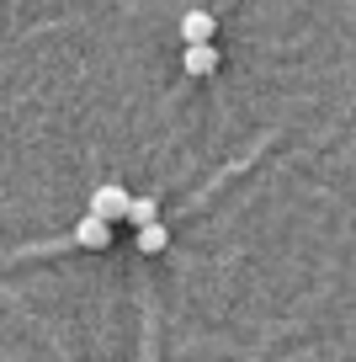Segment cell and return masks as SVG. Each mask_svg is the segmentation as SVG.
<instances>
[{
	"label": "cell",
	"instance_id": "cell-1",
	"mask_svg": "<svg viewBox=\"0 0 356 362\" xmlns=\"http://www.w3.org/2000/svg\"><path fill=\"white\" fill-rule=\"evenodd\" d=\"M90 214L107 218V224H128V214H134V197H128L123 181H107V187H96L90 192Z\"/></svg>",
	"mask_w": 356,
	"mask_h": 362
},
{
	"label": "cell",
	"instance_id": "cell-2",
	"mask_svg": "<svg viewBox=\"0 0 356 362\" xmlns=\"http://www.w3.org/2000/svg\"><path fill=\"white\" fill-rule=\"evenodd\" d=\"M213 33H218V16H213V11H186V16H181V43H186V48L213 43Z\"/></svg>",
	"mask_w": 356,
	"mask_h": 362
},
{
	"label": "cell",
	"instance_id": "cell-3",
	"mask_svg": "<svg viewBox=\"0 0 356 362\" xmlns=\"http://www.w3.org/2000/svg\"><path fill=\"white\" fill-rule=\"evenodd\" d=\"M75 245H85V250H107L112 245V224L107 218H96V214H85L75 224Z\"/></svg>",
	"mask_w": 356,
	"mask_h": 362
},
{
	"label": "cell",
	"instance_id": "cell-4",
	"mask_svg": "<svg viewBox=\"0 0 356 362\" xmlns=\"http://www.w3.org/2000/svg\"><path fill=\"white\" fill-rule=\"evenodd\" d=\"M181 64H186V75H213V69H218V48H213V43H197V48H186V54H181Z\"/></svg>",
	"mask_w": 356,
	"mask_h": 362
},
{
	"label": "cell",
	"instance_id": "cell-5",
	"mask_svg": "<svg viewBox=\"0 0 356 362\" xmlns=\"http://www.w3.org/2000/svg\"><path fill=\"white\" fill-rule=\"evenodd\" d=\"M165 245H170V229L165 224H144V229H138V250H144V256H160Z\"/></svg>",
	"mask_w": 356,
	"mask_h": 362
},
{
	"label": "cell",
	"instance_id": "cell-6",
	"mask_svg": "<svg viewBox=\"0 0 356 362\" xmlns=\"http://www.w3.org/2000/svg\"><path fill=\"white\" fill-rule=\"evenodd\" d=\"M128 224H134V229L160 224V203H155V197H134V214H128Z\"/></svg>",
	"mask_w": 356,
	"mask_h": 362
}]
</instances>
